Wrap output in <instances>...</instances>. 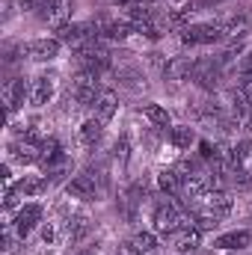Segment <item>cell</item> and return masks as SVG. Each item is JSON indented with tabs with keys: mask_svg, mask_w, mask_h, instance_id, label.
<instances>
[{
	"mask_svg": "<svg viewBox=\"0 0 252 255\" xmlns=\"http://www.w3.org/2000/svg\"><path fill=\"white\" fill-rule=\"evenodd\" d=\"M48 187H51V181H48V178H39V175H24V178L15 184V190L21 193V196H42Z\"/></svg>",
	"mask_w": 252,
	"mask_h": 255,
	"instance_id": "ffe728a7",
	"label": "cell"
},
{
	"mask_svg": "<svg viewBox=\"0 0 252 255\" xmlns=\"http://www.w3.org/2000/svg\"><path fill=\"white\" fill-rule=\"evenodd\" d=\"M101 133H104V122H101V119H86V122L80 125V130H77V139L92 148V145H98Z\"/></svg>",
	"mask_w": 252,
	"mask_h": 255,
	"instance_id": "ac0fdd59",
	"label": "cell"
},
{
	"mask_svg": "<svg viewBox=\"0 0 252 255\" xmlns=\"http://www.w3.org/2000/svg\"><path fill=\"white\" fill-rule=\"evenodd\" d=\"M139 110H142V116H145V119H148V122H151L154 128H172V119H169V113H166L160 104H142Z\"/></svg>",
	"mask_w": 252,
	"mask_h": 255,
	"instance_id": "7402d4cb",
	"label": "cell"
},
{
	"mask_svg": "<svg viewBox=\"0 0 252 255\" xmlns=\"http://www.w3.org/2000/svg\"><path fill=\"white\" fill-rule=\"evenodd\" d=\"M196 71V57H175L163 65V74L169 80H190Z\"/></svg>",
	"mask_w": 252,
	"mask_h": 255,
	"instance_id": "4fadbf2b",
	"label": "cell"
},
{
	"mask_svg": "<svg viewBox=\"0 0 252 255\" xmlns=\"http://www.w3.org/2000/svg\"><path fill=\"white\" fill-rule=\"evenodd\" d=\"M169 142H172L175 148H184V151H187L190 145L196 142V130L190 125H175L169 130Z\"/></svg>",
	"mask_w": 252,
	"mask_h": 255,
	"instance_id": "603a6c76",
	"label": "cell"
},
{
	"mask_svg": "<svg viewBox=\"0 0 252 255\" xmlns=\"http://www.w3.org/2000/svg\"><path fill=\"white\" fill-rule=\"evenodd\" d=\"M12 226H15V235L24 241L36 226H42V205H36V202H27V205H21L18 211H15V220H12Z\"/></svg>",
	"mask_w": 252,
	"mask_h": 255,
	"instance_id": "3957f363",
	"label": "cell"
},
{
	"mask_svg": "<svg viewBox=\"0 0 252 255\" xmlns=\"http://www.w3.org/2000/svg\"><path fill=\"white\" fill-rule=\"evenodd\" d=\"M202 208L211 211V214H217V217H226V214L232 211V196L226 190H217V187H214V190L202 199Z\"/></svg>",
	"mask_w": 252,
	"mask_h": 255,
	"instance_id": "5bb4252c",
	"label": "cell"
},
{
	"mask_svg": "<svg viewBox=\"0 0 252 255\" xmlns=\"http://www.w3.org/2000/svg\"><path fill=\"white\" fill-rule=\"evenodd\" d=\"M214 3H220V0H214Z\"/></svg>",
	"mask_w": 252,
	"mask_h": 255,
	"instance_id": "d6a6232c",
	"label": "cell"
},
{
	"mask_svg": "<svg viewBox=\"0 0 252 255\" xmlns=\"http://www.w3.org/2000/svg\"><path fill=\"white\" fill-rule=\"evenodd\" d=\"M39 235H42V241H45L48 247H51V244L57 241V229H54L51 223H42V226H39Z\"/></svg>",
	"mask_w": 252,
	"mask_h": 255,
	"instance_id": "484cf974",
	"label": "cell"
},
{
	"mask_svg": "<svg viewBox=\"0 0 252 255\" xmlns=\"http://www.w3.org/2000/svg\"><path fill=\"white\" fill-rule=\"evenodd\" d=\"M65 193H68L71 199H80V202H95V199H98L95 175H92V172H80V175H74V178L65 184Z\"/></svg>",
	"mask_w": 252,
	"mask_h": 255,
	"instance_id": "8992f818",
	"label": "cell"
},
{
	"mask_svg": "<svg viewBox=\"0 0 252 255\" xmlns=\"http://www.w3.org/2000/svg\"><path fill=\"white\" fill-rule=\"evenodd\" d=\"M0 178H3V184H12V169H9V163L0 166Z\"/></svg>",
	"mask_w": 252,
	"mask_h": 255,
	"instance_id": "f1b7e54d",
	"label": "cell"
},
{
	"mask_svg": "<svg viewBox=\"0 0 252 255\" xmlns=\"http://www.w3.org/2000/svg\"><path fill=\"white\" fill-rule=\"evenodd\" d=\"M113 154H116L122 163L127 160V136H119V139H116V145H113Z\"/></svg>",
	"mask_w": 252,
	"mask_h": 255,
	"instance_id": "4316f807",
	"label": "cell"
},
{
	"mask_svg": "<svg viewBox=\"0 0 252 255\" xmlns=\"http://www.w3.org/2000/svg\"><path fill=\"white\" fill-rule=\"evenodd\" d=\"M119 255H145V253H139L133 244H122V247H119Z\"/></svg>",
	"mask_w": 252,
	"mask_h": 255,
	"instance_id": "83f0119b",
	"label": "cell"
},
{
	"mask_svg": "<svg viewBox=\"0 0 252 255\" xmlns=\"http://www.w3.org/2000/svg\"><path fill=\"white\" fill-rule=\"evenodd\" d=\"M68 9H71L68 0H45L36 9V15H39V21H45V24H51V27L60 30L63 24H68Z\"/></svg>",
	"mask_w": 252,
	"mask_h": 255,
	"instance_id": "52a82bcc",
	"label": "cell"
},
{
	"mask_svg": "<svg viewBox=\"0 0 252 255\" xmlns=\"http://www.w3.org/2000/svg\"><path fill=\"white\" fill-rule=\"evenodd\" d=\"M80 255H98V253H95V250H83Z\"/></svg>",
	"mask_w": 252,
	"mask_h": 255,
	"instance_id": "1f68e13d",
	"label": "cell"
},
{
	"mask_svg": "<svg viewBox=\"0 0 252 255\" xmlns=\"http://www.w3.org/2000/svg\"><path fill=\"white\" fill-rule=\"evenodd\" d=\"M223 39H226L223 27H217V24H193V27L181 30V42L184 45H217Z\"/></svg>",
	"mask_w": 252,
	"mask_h": 255,
	"instance_id": "7a4b0ae2",
	"label": "cell"
},
{
	"mask_svg": "<svg viewBox=\"0 0 252 255\" xmlns=\"http://www.w3.org/2000/svg\"><path fill=\"white\" fill-rule=\"evenodd\" d=\"M24 98H30V86H27L24 77H12V80L3 83V107H6V116H12L24 104Z\"/></svg>",
	"mask_w": 252,
	"mask_h": 255,
	"instance_id": "5b68a950",
	"label": "cell"
},
{
	"mask_svg": "<svg viewBox=\"0 0 252 255\" xmlns=\"http://www.w3.org/2000/svg\"><path fill=\"white\" fill-rule=\"evenodd\" d=\"M60 48H63L60 39H33L24 45L27 60H33V63H54L60 57Z\"/></svg>",
	"mask_w": 252,
	"mask_h": 255,
	"instance_id": "277c9868",
	"label": "cell"
},
{
	"mask_svg": "<svg viewBox=\"0 0 252 255\" xmlns=\"http://www.w3.org/2000/svg\"><path fill=\"white\" fill-rule=\"evenodd\" d=\"M199 244H202V232H199L196 226H190V229H178V232L172 235V247H175L181 255L196 253Z\"/></svg>",
	"mask_w": 252,
	"mask_h": 255,
	"instance_id": "7c38bea8",
	"label": "cell"
},
{
	"mask_svg": "<svg viewBox=\"0 0 252 255\" xmlns=\"http://www.w3.org/2000/svg\"><path fill=\"white\" fill-rule=\"evenodd\" d=\"M244 95H247V101L252 104V83H250V86H244Z\"/></svg>",
	"mask_w": 252,
	"mask_h": 255,
	"instance_id": "4dcf8cb0",
	"label": "cell"
},
{
	"mask_svg": "<svg viewBox=\"0 0 252 255\" xmlns=\"http://www.w3.org/2000/svg\"><path fill=\"white\" fill-rule=\"evenodd\" d=\"M130 244H133V247H136L139 253H145V255L157 253V247H160V244H157V235H154V232H136Z\"/></svg>",
	"mask_w": 252,
	"mask_h": 255,
	"instance_id": "cb8c5ba5",
	"label": "cell"
},
{
	"mask_svg": "<svg viewBox=\"0 0 252 255\" xmlns=\"http://www.w3.org/2000/svg\"><path fill=\"white\" fill-rule=\"evenodd\" d=\"M42 3H45V0H21V9H30V12H36Z\"/></svg>",
	"mask_w": 252,
	"mask_h": 255,
	"instance_id": "f546056e",
	"label": "cell"
},
{
	"mask_svg": "<svg viewBox=\"0 0 252 255\" xmlns=\"http://www.w3.org/2000/svg\"><path fill=\"white\" fill-rule=\"evenodd\" d=\"M220 60H196V71H193V77L190 80H196L205 92H214L217 89V83H220Z\"/></svg>",
	"mask_w": 252,
	"mask_h": 255,
	"instance_id": "ba28073f",
	"label": "cell"
},
{
	"mask_svg": "<svg viewBox=\"0 0 252 255\" xmlns=\"http://www.w3.org/2000/svg\"><path fill=\"white\" fill-rule=\"evenodd\" d=\"M250 244H252L250 229H235V232H226V235L214 238V250H223V253H241Z\"/></svg>",
	"mask_w": 252,
	"mask_h": 255,
	"instance_id": "9c48e42d",
	"label": "cell"
},
{
	"mask_svg": "<svg viewBox=\"0 0 252 255\" xmlns=\"http://www.w3.org/2000/svg\"><path fill=\"white\" fill-rule=\"evenodd\" d=\"M89 232H92V223H89V217H86L83 211H77V214H71V217H68V235H71V241H74V244H80Z\"/></svg>",
	"mask_w": 252,
	"mask_h": 255,
	"instance_id": "d6986e66",
	"label": "cell"
},
{
	"mask_svg": "<svg viewBox=\"0 0 252 255\" xmlns=\"http://www.w3.org/2000/svg\"><path fill=\"white\" fill-rule=\"evenodd\" d=\"M250 172H252V169H250Z\"/></svg>",
	"mask_w": 252,
	"mask_h": 255,
	"instance_id": "836d02e7",
	"label": "cell"
},
{
	"mask_svg": "<svg viewBox=\"0 0 252 255\" xmlns=\"http://www.w3.org/2000/svg\"><path fill=\"white\" fill-rule=\"evenodd\" d=\"M65 154H63V145H60V139L57 136H45V142L39 145V166L48 172V169H54L57 163H63Z\"/></svg>",
	"mask_w": 252,
	"mask_h": 255,
	"instance_id": "30bf717a",
	"label": "cell"
},
{
	"mask_svg": "<svg viewBox=\"0 0 252 255\" xmlns=\"http://www.w3.org/2000/svg\"><path fill=\"white\" fill-rule=\"evenodd\" d=\"M9 157L24 163V166H33V163H39V148L24 142V139H18V142H9Z\"/></svg>",
	"mask_w": 252,
	"mask_h": 255,
	"instance_id": "2e32d148",
	"label": "cell"
},
{
	"mask_svg": "<svg viewBox=\"0 0 252 255\" xmlns=\"http://www.w3.org/2000/svg\"><path fill=\"white\" fill-rule=\"evenodd\" d=\"M157 187L166 193L169 199L181 196V172L178 169H160L157 172Z\"/></svg>",
	"mask_w": 252,
	"mask_h": 255,
	"instance_id": "e0dca14e",
	"label": "cell"
},
{
	"mask_svg": "<svg viewBox=\"0 0 252 255\" xmlns=\"http://www.w3.org/2000/svg\"><path fill=\"white\" fill-rule=\"evenodd\" d=\"M247 33H250V18H247V15L232 18V21H226V24H223V36H226V39H232V42L244 39Z\"/></svg>",
	"mask_w": 252,
	"mask_h": 255,
	"instance_id": "44dd1931",
	"label": "cell"
},
{
	"mask_svg": "<svg viewBox=\"0 0 252 255\" xmlns=\"http://www.w3.org/2000/svg\"><path fill=\"white\" fill-rule=\"evenodd\" d=\"M116 107H119V98H116V92L113 89H101V95H98V101H95V119H101L104 125L116 116Z\"/></svg>",
	"mask_w": 252,
	"mask_h": 255,
	"instance_id": "9a60e30c",
	"label": "cell"
},
{
	"mask_svg": "<svg viewBox=\"0 0 252 255\" xmlns=\"http://www.w3.org/2000/svg\"><path fill=\"white\" fill-rule=\"evenodd\" d=\"M54 98V80L48 77V74H39V77H33L30 80V104L33 107H45L48 101Z\"/></svg>",
	"mask_w": 252,
	"mask_h": 255,
	"instance_id": "8fae6325",
	"label": "cell"
},
{
	"mask_svg": "<svg viewBox=\"0 0 252 255\" xmlns=\"http://www.w3.org/2000/svg\"><path fill=\"white\" fill-rule=\"evenodd\" d=\"M71 169H74V166H71V160L65 157L63 163H57L54 169H48V175H45V178H48L51 184H57V181H65V178H68V172H71Z\"/></svg>",
	"mask_w": 252,
	"mask_h": 255,
	"instance_id": "d4e9b609",
	"label": "cell"
},
{
	"mask_svg": "<svg viewBox=\"0 0 252 255\" xmlns=\"http://www.w3.org/2000/svg\"><path fill=\"white\" fill-rule=\"evenodd\" d=\"M98 95H101V89H98V74H95V71L80 68V71H77V77H74V98H77V104L95 107Z\"/></svg>",
	"mask_w": 252,
	"mask_h": 255,
	"instance_id": "6da1fadb",
	"label": "cell"
}]
</instances>
